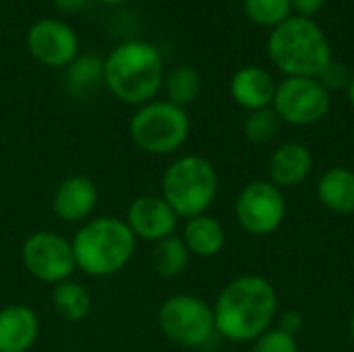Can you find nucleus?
Instances as JSON below:
<instances>
[{
  "label": "nucleus",
  "mask_w": 354,
  "mask_h": 352,
  "mask_svg": "<svg viewBox=\"0 0 354 352\" xmlns=\"http://www.w3.org/2000/svg\"><path fill=\"white\" fill-rule=\"evenodd\" d=\"M100 2H104V4H122L127 0H100Z\"/></svg>",
  "instance_id": "32"
},
{
  "label": "nucleus",
  "mask_w": 354,
  "mask_h": 352,
  "mask_svg": "<svg viewBox=\"0 0 354 352\" xmlns=\"http://www.w3.org/2000/svg\"><path fill=\"white\" fill-rule=\"evenodd\" d=\"M52 307L62 322L79 324L91 311V295L83 284L75 280H64L52 290Z\"/></svg>",
  "instance_id": "19"
},
{
  "label": "nucleus",
  "mask_w": 354,
  "mask_h": 352,
  "mask_svg": "<svg viewBox=\"0 0 354 352\" xmlns=\"http://www.w3.org/2000/svg\"><path fill=\"white\" fill-rule=\"evenodd\" d=\"M243 10L255 25L270 29L292 17L290 0H243Z\"/></svg>",
  "instance_id": "24"
},
{
  "label": "nucleus",
  "mask_w": 354,
  "mask_h": 352,
  "mask_svg": "<svg viewBox=\"0 0 354 352\" xmlns=\"http://www.w3.org/2000/svg\"><path fill=\"white\" fill-rule=\"evenodd\" d=\"M75 266L89 278L120 274L133 259L137 239L124 218L93 216L71 239Z\"/></svg>",
  "instance_id": "2"
},
{
  "label": "nucleus",
  "mask_w": 354,
  "mask_h": 352,
  "mask_svg": "<svg viewBox=\"0 0 354 352\" xmlns=\"http://www.w3.org/2000/svg\"><path fill=\"white\" fill-rule=\"evenodd\" d=\"M286 197L270 180H253L245 185L234 201V218L251 237L274 234L286 218Z\"/></svg>",
  "instance_id": "10"
},
{
  "label": "nucleus",
  "mask_w": 354,
  "mask_h": 352,
  "mask_svg": "<svg viewBox=\"0 0 354 352\" xmlns=\"http://www.w3.org/2000/svg\"><path fill=\"white\" fill-rule=\"evenodd\" d=\"M249 352H299V342L297 336H290L278 326H274L251 342Z\"/></svg>",
  "instance_id": "25"
},
{
  "label": "nucleus",
  "mask_w": 354,
  "mask_h": 352,
  "mask_svg": "<svg viewBox=\"0 0 354 352\" xmlns=\"http://www.w3.org/2000/svg\"><path fill=\"white\" fill-rule=\"evenodd\" d=\"M201 75L197 68L189 66V64H180L176 68H172L166 77H164V91H166V100L172 102L174 106L187 108L191 106L199 93H201Z\"/></svg>",
  "instance_id": "22"
},
{
  "label": "nucleus",
  "mask_w": 354,
  "mask_h": 352,
  "mask_svg": "<svg viewBox=\"0 0 354 352\" xmlns=\"http://www.w3.org/2000/svg\"><path fill=\"white\" fill-rule=\"evenodd\" d=\"M348 334H351V340L354 342V311L351 315V322H348Z\"/></svg>",
  "instance_id": "31"
},
{
  "label": "nucleus",
  "mask_w": 354,
  "mask_h": 352,
  "mask_svg": "<svg viewBox=\"0 0 354 352\" xmlns=\"http://www.w3.org/2000/svg\"><path fill=\"white\" fill-rule=\"evenodd\" d=\"M39 336L37 313L23 303L0 309V352H29Z\"/></svg>",
  "instance_id": "15"
},
{
  "label": "nucleus",
  "mask_w": 354,
  "mask_h": 352,
  "mask_svg": "<svg viewBox=\"0 0 354 352\" xmlns=\"http://www.w3.org/2000/svg\"><path fill=\"white\" fill-rule=\"evenodd\" d=\"M164 77L160 50L143 39H129L116 46L104 60V85L108 91L137 108L158 95Z\"/></svg>",
  "instance_id": "3"
},
{
  "label": "nucleus",
  "mask_w": 354,
  "mask_h": 352,
  "mask_svg": "<svg viewBox=\"0 0 354 352\" xmlns=\"http://www.w3.org/2000/svg\"><path fill=\"white\" fill-rule=\"evenodd\" d=\"M268 56L286 77H319L334 60L324 29L309 17L292 15L270 31Z\"/></svg>",
  "instance_id": "4"
},
{
  "label": "nucleus",
  "mask_w": 354,
  "mask_h": 352,
  "mask_svg": "<svg viewBox=\"0 0 354 352\" xmlns=\"http://www.w3.org/2000/svg\"><path fill=\"white\" fill-rule=\"evenodd\" d=\"M21 261L31 278L52 286L71 280L77 270L71 241L54 230L31 232L23 241Z\"/></svg>",
  "instance_id": "9"
},
{
  "label": "nucleus",
  "mask_w": 354,
  "mask_h": 352,
  "mask_svg": "<svg viewBox=\"0 0 354 352\" xmlns=\"http://www.w3.org/2000/svg\"><path fill=\"white\" fill-rule=\"evenodd\" d=\"M276 87H278V83L274 81L272 73L266 71L263 66H255V64L239 68L230 79L232 100L249 112L270 108L274 102Z\"/></svg>",
  "instance_id": "16"
},
{
  "label": "nucleus",
  "mask_w": 354,
  "mask_h": 352,
  "mask_svg": "<svg viewBox=\"0 0 354 352\" xmlns=\"http://www.w3.org/2000/svg\"><path fill=\"white\" fill-rule=\"evenodd\" d=\"M353 75L351 71L342 64V62H336L332 60L324 71L322 75L317 77V81L332 93V91H340V89H348V83H351Z\"/></svg>",
  "instance_id": "26"
},
{
  "label": "nucleus",
  "mask_w": 354,
  "mask_h": 352,
  "mask_svg": "<svg viewBox=\"0 0 354 352\" xmlns=\"http://www.w3.org/2000/svg\"><path fill=\"white\" fill-rule=\"evenodd\" d=\"M25 46L39 64L50 68H66L79 56L77 33L60 19L35 21L25 35Z\"/></svg>",
  "instance_id": "11"
},
{
  "label": "nucleus",
  "mask_w": 354,
  "mask_h": 352,
  "mask_svg": "<svg viewBox=\"0 0 354 352\" xmlns=\"http://www.w3.org/2000/svg\"><path fill=\"white\" fill-rule=\"evenodd\" d=\"M317 201L332 214H354V170L346 166H332L315 185Z\"/></svg>",
  "instance_id": "17"
},
{
  "label": "nucleus",
  "mask_w": 354,
  "mask_h": 352,
  "mask_svg": "<svg viewBox=\"0 0 354 352\" xmlns=\"http://www.w3.org/2000/svg\"><path fill=\"white\" fill-rule=\"evenodd\" d=\"M100 201V189L93 178L73 174L58 183L52 195V212L60 222L83 224L93 218Z\"/></svg>",
  "instance_id": "13"
},
{
  "label": "nucleus",
  "mask_w": 354,
  "mask_h": 352,
  "mask_svg": "<svg viewBox=\"0 0 354 352\" xmlns=\"http://www.w3.org/2000/svg\"><path fill=\"white\" fill-rule=\"evenodd\" d=\"M303 326H305V319H303L301 311H297V309H288L278 315V328L290 336H297L303 330Z\"/></svg>",
  "instance_id": "27"
},
{
  "label": "nucleus",
  "mask_w": 354,
  "mask_h": 352,
  "mask_svg": "<svg viewBox=\"0 0 354 352\" xmlns=\"http://www.w3.org/2000/svg\"><path fill=\"white\" fill-rule=\"evenodd\" d=\"M180 239L191 255L199 259H212L222 253L226 245V230L218 218L201 214L185 222Z\"/></svg>",
  "instance_id": "18"
},
{
  "label": "nucleus",
  "mask_w": 354,
  "mask_h": 352,
  "mask_svg": "<svg viewBox=\"0 0 354 352\" xmlns=\"http://www.w3.org/2000/svg\"><path fill=\"white\" fill-rule=\"evenodd\" d=\"M158 328L174 344L185 349H203L216 336L212 305L189 293L168 297L158 309Z\"/></svg>",
  "instance_id": "7"
},
{
  "label": "nucleus",
  "mask_w": 354,
  "mask_h": 352,
  "mask_svg": "<svg viewBox=\"0 0 354 352\" xmlns=\"http://www.w3.org/2000/svg\"><path fill=\"white\" fill-rule=\"evenodd\" d=\"M178 216L168 205L162 195H139L131 201L124 222L133 230L137 241L145 243H160L168 237L176 234Z\"/></svg>",
  "instance_id": "12"
},
{
  "label": "nucleus",
  "mask_w": 354,
  "mask_h": 352,
  "mask_svg": "<svg viewBox=\"0 0 354 352\" xmlns=\"http://www.w3.org/2000/svg\"><path fill=\"white\" fill-rule=\"evenodd\" d=\"M214 309L216 334L234 344H251L278 319V293L259 274L230 280L218 295Z\"/></svg>",
  "instance_id": "1"
},
{
  "label": "nucleus",
  "mask_w": 354,
  "mask_h": 352,
  "mask_svg": "<svg viewBox=\"0 0 354 352\" xmlns=\"http://www.w3.org/2000/svg\"><path fill=\"white\" fill-rule=\"evenodd\" d=\"M64 85L77 98L93 93L104 85V60L95 54H79L64 71Z\"/></svg>",
  "instance_id": "20"
},
{
  "label": "nucleus",
  "mask_w": 354,
  "mask_h": 352,
  "mask_svg": "<svg viewBox=\"0 0 354 352\" xmlns=\"http://www.w3.org/2000/svg\"><path fill=\"white\" fill-rule=\"evenodd\" d=\"M218 172L214 164L195 154H185L168 164L162 174V197L178 218L207 214L218 197Z\"/></svg>",
  "instance_id": "5"
},
{
  "label": "nucleus",
  "mask_w": 354,
  "mask_h": 352,
  "mask_svg": "<svg viewBox=\"0 0 354 352\" xmlns=\"http://www.w3.org/2000/svg\"><path fill=\"white\" fill-rule=\"evenodd\" d=\"M189 259H191V253L185 247L183 239L176 237V234L174 237H168V239H164L160 243H156L153 253H151L153 272L160 278H166V280L178 278L187 270Z\"/></svg>",
  "instance_id": "21"
},
{
  "label": "nucleus",
  "mask_w": 354,
  "mask_h": 352,
  "mask_svg": "<svg viewBox=\"0 0 354 352\" xmlns=\"http://www.w3.org/2000/svg\"><path fill=\"white\" fill-rule=\"evenodd\" d=\"M133 143L149 156L178 151L191 135V118L185 108L168 100H151L135 110L129 122Z\"/></svg>",
  "instance_id": "6"
},
{
  "label": "nucleus",
  "mask_w": 354,
  "mask_h": 352,
  "mask_svg": "<svg viewBox=\"0 0 354 352\" xmlns=\"http://www.w3.org/2000/svg\"><path fill=\"white\" fill-rule=\"evenodd\" d=\"M272 108L282 124L311 127L330 114L332 93L315 77H286L276 87Z\"/></svg>",
  "instance_id": "8"
},
{
  "label": "nucleus",
  "mask_w": 354,
  "mask_h": 352,
  "mask_svg": "<svg viewBox=\"0 0 354 352\" xmlns=\"http://www.w3.org/2000/svg\"><path fill=\"white\" fill-rule=\"evenodd\" d=\"M52 2L62 12H77V10H81L87 4V0H52Z\"/></svg>",
  "instance_id": "29"
},
{
  "label": "nucleus",
  "mask_w": 354,
  "mask_h": 352,
  "mask_svg": "<svg viewBox=\"0 0 354 352\" xmlns=\"http://www.w3.org/2000/svg\"><path fill=\"white\" fill-rule=\"evenodd\" d=\"M280 129H282V120L274 112L272 106L249 112L243 122V133H245L247 141H251L255 145H266V143L274 141L280 135Z\"/></svg>",
  "instance_id": "23"
},
{
  "label": "nucleus",
  "mask_w": 354,
  "mask_h": 352,
  "mask_svg": "<svg viewBox=\"0 0 354 352\" xmlns=\"http://www.w3.org/2000/svg\"><path fill=\"white\" fill-rule=\"evenodd\" d=\"M292 4V12L299 17H309L313 19L326 4V0H290Z\"/></svg>",
  "instance_id": "28"
},
{
  "label": "nucleus",
  "mask_w": 354,
  "mask_h": 352,
  "mask_svg": "<svg viewBox=\"0 0 354 352\" xmlns=\"http://www.w3.org/2000/svg\"><path fill=\"white\" fill-rule=\"evenodd\" d=\"M346 95H348V102H351V106L354 108V75H353V79H351V83H348Z\"/></svg>",
  "instance_id": "30"
},
{
  "label": "nucleus",
  "mask_w": 354,
  "mask_h": 352,
  "mask_svg": "<svg viewBox=\"0 0 354 352\" xmlns=\"http://www.w3.org/2000/svg\"><path fill=\"white\" fill-rule=\"evenodd\" d=\"M313 154L301 141H286L278 145L268 162V180L278 189H297L313 172Z\"/></svg>",
  "instance_id": "14"
}]
</instances>
